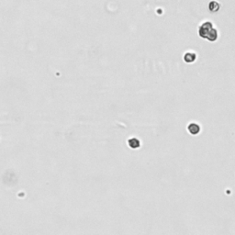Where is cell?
I'll return each mask as SVG.
<instances>
[{
    "label": "cell",
    "instance_id": "3",
    "mask_svg": "<svg viewBox=\"0 0 235 235\" xmlns=\"http://www.w3.org/2000/svg\"><path fill=\"white\" fill-rule=\"evenodd\" d=\"M127 143L130 149H139L140 147V139H138L136 137H131V138L128 139Z\"/></svg>",
    "mask_w": 235,
    "mask_h": 235
},
{
    "label": "cell",
    "instance_id": "4",
    "mask_svg": "<svg viewBox=\"0 0 235 235\" xmlns=\"http://www.w3.org/2000/svg\"><path fill=\"white\" fill-rule=\"evenodd\" d=\"M196 59V54L194 51H187L184 55V61L187 63L194 62Z\"/></svg>",
    "mask_w": 235,
    "mask_h": 235
},
{
    "label": "cell",
    "instance_id": "2",
    "mask_svg": "<svg viewBox=\"0 0 235 235\" xmlns=\"http://www.w3.org/2000/svg\"><path fill=\"white\" fill-rule=\"evenodd\" d=\"M186 129H187L188 132H189L191 135H197V134L200 132V130H201L200 125H199L198 123H196V122H190V123L187 125Z\"/></svg>",
    "mask_w": 235,
    "mask_h": 235
},
{
    "label": "cell",
    "instance_id": "1",
    "mask_svg": "<svg viewBox=\"0 0 235 235\" xmlns=\"http://www.w3.org/2000/svg\"><path fill=\"white\" fill-rule=\"evenodd\" d=\"M198 34L201 38L207 39L209 41H215L218 39V30L213 27V24L210 21H206L200 25Z\"/></svg>",
    "mask_w": 235,
    "mask_h": 235
}]
</instances>
